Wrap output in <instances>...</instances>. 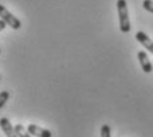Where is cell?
<instances>
[{
    "instance_id": "cell-1",
    "label": "cell",
    "mask_w": 153,
    "mask_h": 137,
    "mask_svg": "<svg viewBox=\"0 0 153 137\" xmlns=\"http://www.w3.org/2000/svg\"><path fill=\"white\" fill-rule=\"evenodd\" d=\"M117 12H119L120 30L121 32H129L131 31V21H129L128 5H126L125 0H117Z\"/></svg>"
},
{
    "instance_id": "cell-2",
    "label": "cell",
    "mask_w": 153,
    "mask_h": 137,
    "mask_svg": "<svg viewBox=\"0 0 153 137\" xmlns=\"http://www.w3.org/2000/svg\"><path fill=\"white\" fill-rule=\"evenodd\" d=\"M0 19H1L3 21H5V24L10 25L13 30H19V28L22 27V21H20L16 16H13L12 13L1 4H0Z\"/></svg>"
},
{
    "instance_id": "cell-3",
    "label": "cell",
    "mask_w": 153,
    "mask_h": 137,
    "mask_svg": "<svg viewBox=\"0 0 153 137\" xmlns=\"http://www.w3.org/2000/svg\"><path fill=\"white\" fill-rule=\"evenodd\" d=\"M136 40L144 47V48H146L153 55V41L151 40V37L145 33V32H143V31L137 32V33H136Z\"/></svg>"
},
{
    "instance_id": "cell-4",
    "label": "cell",
    "mask_w": 153,
    "mask_h": 137,
    "mask_svg": "<svg viewBox=\"0 0 153 137\" xmlns=\"http://www.w3.org/2000/svg\"><path fill=\"white\" fill-rule=\"evenodd\" d=\"M137 59L140 61V65H141V68H143V71L145 72V73H151L153 67H152V63L149 61V57H148V55H146V52L140 51L139 53H137Z\"/></svg>"
},
{
    "instance_id": "cell-5",
    "label": "cell",
    "mask_w": 153,
    "mask_h": 137,
    "mask_svg": "<svg viewBox=\"0 0 153 137\" xmlns=\"http://www.w3.org/2000/svg\"><path fill=\"white\" fill-rule=\"evenodd\" d=\"M27 129H28V132H29V135L31 136H35V137H52L51 130L44 129V128H40V127H37V125H35V124L28 125Z\"/></svg>"
},
{
    "instance_id": "cell-6",
    "label": "cell",
    "mask_w": 153,
    "mask_h": 137,
    "mask_svg": "<svg viewBox=\"0 0 153 137\" xmlns=\"http://www.w3.org/2000/svg\"><path fill=\"white\" fill-rule=\"evenodd\" d=\"M0 128L3 129V132H4V135L7 137H17L16 133H15V127L11 125V122L7 117L0 118Z\"/></svg>"
},
{
    "instance_id": "cell-7",
    "label": "cell",
    "mask_w": 153,
    "mask_h": 137,
    "mask_svg": "<svg viewBox=\"0 0 153 137\" xmlns=\"http://www.w3.org/2000/svg\"><path fill=\"white\" fill-rule=\"evenodd\" d=\"M15 133H16L17 137H31L28 129L24 128V125H22V124H17L16 127H15Z\"/></svg>"
},
{
    "instance_id": "cell-8",
    "label": "cell",
    "mask_w": 153,
    "mask_h": 137,
    "mask_svg": "<svg viewBox=\"0 0 153 137\" xmlns=\"http://www.w3.org/2000/svg\"><path fill=\"white\" fill-rule=\"evenodd\" d=\"M8 97H10V93H8V91L0 92V108H3L5 105V103L8 101Z\"/></svg>"
},
{
    "instance_id": "cell-9",
    "label": "cell",
    "mask_w": 153,
    "mask_h": 137,
    "mask_svg": "<svg viewBox=\"0 0 153 137\" xmlns=\"http://www.w3.org/2000/svg\"><path fill=\"white\" fill-rule=\"evenodd\" d=\"M100 133H101V137H111V127L109 125H107V124H104L101 127Z\"/></svg>"
},
{
    "instance_id": "cell-10",
    "label": "cell",
    "mask_w": 153,
    "mask_h": 137,
    "mask_svg": "<svg viewBox=\"0 0 153 137\" xmlns=\"http://www.w3.org/2000/svg\"><path fill=\"white\" fill-rule=\"evenodd\" d=\"M143 7H144V10H146L148 12L153 13V0H144Z\"/></svg>"
},
{
    "instance_id": "cell-11",
    "label": "cell",
    "mask_w": 153,
    "mask_h": 137,
    "mask_svg": "<svg viewBox=\"0 0 153 137\" xmlns=\"http://www.w3.org/2000/svg\"><path fill=\"white\" fill-rule=\"evenodd\" d=\"M5 27H7V24H5V21H3V20L0 19V32H1L3 30H4Z\"/></svg>"
}]
</instances>
